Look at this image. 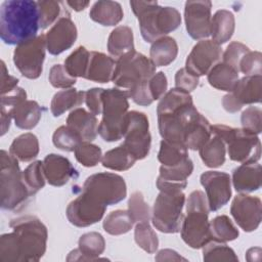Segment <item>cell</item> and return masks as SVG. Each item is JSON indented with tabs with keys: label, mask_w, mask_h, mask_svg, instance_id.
<instances>
[{
	"label": "cell",
	"mask_w": 262,
	"mask_h": 262,
	"mask_svg": "<svg viewBox=\"0 0 262 262\" xmlns=\"http://www.w3.org/2000/svg\"><path fill=\"white\" fill-rule=\"evenodd\" d=\"M168 81L167 77L163 72L156 73L148 81V89L151 97L155 100L161 99L167 92Z\"/></svg>",
	"instance_id": "cell-54"
},
{
	"label": "cell",
	"mask_w": 262,
	"mask_h": 262,
	"mask_svg": "<svg viewBox=\"0 0 262 262\" xmlns=\"http://www.w3.org/2000/svg\"><path fill=\"white\" fill-rule=\"evenodd\" d=\"M12 232L6 233L9 251L15 261L37 262L46 252L48 231L36 216L26 215L9 222Z\"/></svg>",
	"instance_id": "cell-3"
},
{
	"label": "cell",
	"mask_w": 262,
	"mask_h": 262,
	"mask_svg": "<svg viewBox=\"0 0 262 262\" xmlns=\"http://www.w3.org/2000/svg\"><path fill=\"white\" fill-rule=\"evenodd\" d=\"M211 132L227 144V151L231 161L248 164L257 163L260 160L261 142L257 134L244 128H233L223 124L212 125Z\"/></svg>",
	"instance_id": "cell-8"
},
{
	"label": "cell",
	"mask_w": 262,
	"mask_h": 262,
	"mask_svg": "<svg viewBox=\"0 0 262 262\" xmlns=\"http://www.w3.org/2000/svg\"><path fill=\"white\" fill-rule=\"evenodd\" d=\"M145 42L156 40L175 31L181 24L180 12L171 6H160L157 1H130Z\"/></svg>",
	"instance_id": "cell-4"
},
{
	"label": "cell",
	"mask_w": 262,
	"mask_h": 262,
	"mask_svg": "<svg viewBox=\"0 0 262 262\" xmlns=\"http://www.w3.org/2000/svg\"><path fill=\"white\" fill-rule=\"evenodd\" d=\"M76 160L84 167H94L102 159L101 148L91 142L82 141L74 150Z\"/></svg>",
	"instance_id": "cell-47"
},
{
	"label": "cell",
	"mask_w": 262,
	"mask_h": 262,
	"mask_svg": "<svg viewBox=\"0 0 262 262\" xmlns=\"http://www.w3.org/2000/svg\"><path fill=\"white\" fill-rule=\"evenodd\" d=\"M105 210V205L81 190V193L68 205L66 215L71 224L77 227H87L100 221Z\"/></svg>",
	"instance_id": "cell-15"
},
{
	"label": "cell",
	"mask_w": 262,
	"mask_h": 262,
	"mask_svg": "<svg viewBox=\"0 0 262 262\" xmlns=\"http://www.w3.org/2000/svg\"><path fill=\"white\" fill-rule=\"evenodd\" d=\"M67 4L75 11H82L89 5V1H67Z\"/></svg>",
	"instance_id": "cell-59"
},
{
	"label": "cell",
	"mask_w": 262,
	"mask_h": 262,
	"mask_svg": "<svg viewBox=\"0 0 262 262\" xmlns=\"http://www.w3.org/2000/svg\"><path fill=\"white\" fill-rule=\"evenodd\" d=\"M178 54V45L174 38L164 36L152 42L149 56L155 67H166L175 60Z\"/></svg>",
	"instance_id": "cell-29"
},
{
	"label": "cell",
	"mask_w": 262,
	"mask_h": 262,
	"mask_svg": "<svg viewBox=\"0 0 262 262\" xmlns=\"http://www.w3.org/2000/svg\"><path fill=\"white\" fill-rule=\"evenodd\" d=\"M134 50V37L133 31L128 26H119L115 28L107 39V51L108 53L117 57Z\"/></svg>",
	"instance_id": "cell-30"
},
{
	"label": "cell",
	"mask_w": 262,
	"mask_h": 262,
	"mask_svg": "<svg viewBox=\"0 0 262 262\" xmlns=\"http://www.w3.org/2000/svg\"><path fill=\"white\" fill-rule=\"evenodd\" d=\"M27 100V92L21 87L1 95V136H3L10 127L12 112L20 102Z\"/></svg>",
	"instance_id": "cell-37"
},
{
	"label": "cell",
	"mask_w": 262,
	"mask_h": 262,
	"mask_svg": "<svg viewBox=\"0 0 262 262\" xmlns=\"http://www.w3.org/2000/svg\"><path fill=\"white\" fill-rule=\"evenodd\" d=\"M212 2L186 1L184 6V20L187 34L194 40H203L211 35Z\"/></svg>",
	"instance_id": "cell-19"
},
{
	"label": "cell",
	"mask_w": 262,
	"mask_h": 262,
	"mask_svg": "<svg viewBox=\"0 0 262 262\" xmlns=\"http://www.w3.org/2000/svg\"><path fill=\"white\" fill-rule=\"evenodd\" d=\"M206 190V198L211 212L218 211L231 198V178L229 174L220 171H206L200 177Z\"/></svg>",
	"instance_id": "cell-17"
},
{
	"label": "cell",
	"mask_w": 262,
	"mask_h": 262,
	"mask_svg": "<svg viewBox=\"0 0 262 262\" xmlns=\"http://www.w3.org/2000/svg\"><path fill=\"white\" fill-rule=\"evenodd\" d=\"M262 77L245 76L237 80L233 89L223 96L222 105L227 113H236L245 104H254L261 101Z\"/></svg>",
	"instance_id": "cell-14"
},
{
	"label": "cell",
	"mask_w": 262,
	"mask_h": 262,
	"mask_svg": "<svg viewBox=\"0 0 262 262\" xmlns=\"http://www.w3.org/2000/svg\"><path fill=\"white\" fill-rule=\"evenodd\" d=\"M43 162V170L47 182L56 187L66 185L71 179L78 178V172L70 160L61 155L49 154Z\"/></svg>",
	"instance_id": "cell-21"
},
{
	"label": "cell",
	"mask_w": 262,
	"mask_h": 262,
	"mask_svg": "<svg viewBox=\"0 0 262 262\" xmlns=\"http://www.w3.org/2000/svg\"><path fill=\"white\" fill-rule=\"evenodd\" d=\"M222 53L221 46L213 40H200L188 54L184 68L198 77L207 75L220 61Z\"/></svg>",
	"instance_id": "cell-16"
},
{
	"label": "cell",
	"mask_w": 262,
	"mask_h": 262,
	"mask_svg": "<svg viewBox=\"0 0 262 262\" xmlns=\"http://www.w3.org/2000/svg\"><path fill=\"white\" fill-rule=\"evenodd\" d=\"M128 212L134 223L149 221L151 211L140 191H134L128 201Z\"/></svg>",
	"instance_id": "cell-48"
},
{
	"label": "cell",
	"mask_w": 262,
	"mask_h": 262,
	"mask_svg": "<svg viewBox=\"0 0 262 262\" xmlns=\"http://www.w3.org/2000/svg\"><path fill=\"white\" fill-rule=\"evenodd\" d=\"M42 116V107L35 100L20 102L12 112V119L17 128L31 130L35 128Z\"/></svg>",
	"instance_id": "cell-31"
},
{
	"label": "cell",
	"mask_w": 262,
	"mask_h": 262,
	"mask_svg": "<svg viewBox=\"0 0 262 262\" xmlns=\"http://www.w3.org/2000/svg\"><path fill=\"white\" fill-rule=\"evenodd\" d=\"M160 173L157 178V187L159 190L163 189H181L183 190L187 185V178L193 171V163L188 158L182 164L177 166L167 167L161 166Z\"/></svg>",
	"instance_id": "cell-22"
},
{
	"label": "cell",
	"mask_w": 262,
	"mask_h": 262,
	"mask_svg": "<svg viewBox=\"0 0 262 262\" xmlns=\"http://www.w3.org/2000/svg\"><path fill=\"white\" fill-rule=\"evenodd\" d=\"M105 241L96 231H90L80 236L78 249L72 250L67 257V261H96L105 258L99 256L104 252Z\"/></svg>",
	"instance_id": "cell-23"
},
{
	"label": "cell",
	"mask_w": 262,
	"mask_h": 262,
	"mask_svg": "<svg viewBox=\"0 0 262 262\" xmlns=\"http://www.w3.org/2000/svg\"><path fill=\"white\" fill-rule=\"evenodd\" d=\"M116 61L113 57L98 51H91L85 79L96 83H108L113 80Z\"/></svg>",
	"instance_id": "cell-26"
},
{
	"label": "cell",
	"mask_w": 262,
	"mask_h": 262,
	"mask_svg": "<svg viewBox=\"0 0 262 262\" xmlns=\"http://www.w3.org/2000/svg\"><path fill=\"white\" fill-rule=\"evenodd\" d=\"M230 214L244 231L252 232L261 223L262 202L258 196L239 193L231 203Z\"/></svg>",
	"instance_id": "cell-18"
},
{
	"label": "cell",
	"mask_w": 262,
	"mask_h": 262,
	"mask_svg": "<svg viewBox=\"0 0 262 262\" xmlns=\"http://www.w3.org/2000/svg\"><path fill=\"white\" fill-rule=\"evenodd\" d=\"M261 258H262V250L259 247L250 248L246 253V259L250 262L261 261Z\"/></svg>",
	"instance_id": "cell-58"
},
{
	"label": "cell",
	"mask_w": 262,
	"mask_h": 262,
	"mask_svg": "<svg viewBox=\"0 0 262 262\" xmlns=\"http://www.w3.org/2000/svg\"><path fill=\"white\" fill-rule=\"evenodd\" d=\"M40 29L37 1L6 0L0 6V37L8 45L35 38Z\"/></svg>",
	"instance_id": "cell-2"
},
{
	"label": "cell",
	"mask_w": 262,
	"mask_h": 262,
	"mask_svg": "<svg viewBox=\"0 0 262 262\" xmlns=\"http://www.w3.org/2000/svg\"><path fill=\"white\" fill-rule=\"evenodd\" d=\"M48 80L54 88H63V89L72 88V86H74L77 82V79L72 77L68 73L64 66L59 63L52 66V68L49 71Z\"/></svg>",
	"instance_id": "cell-50"
},
{
	"label": "cell",
	"mask_w": 262,
	"mask_h": 262,
	"mask_svg": "<svg viewBox=\"0 0 262 262\" xmlns=\"http://www.w3.org/2000/svg\"><path fill=\"white\" fill-rule=\"evenodd\" d=\"M134 222L128 210H115L106 215L102 222V227L108 234L121 235L129 232Z\"/></svg>",
	"instance_id": "cell-38"
},
{
	"label": "cell",
	"mask_w": 262,
	"mask_h": 262,
	"mask_svg": "<svg viewBox=\"0 0 262 262\" xmlns=\"http://www.w3.org/2000/svg\"><path fill=\"white\" fill-rule=\"evenodd\" d=\"M124 146L138 160L145 159L150 150L151 136L147 116L138 111L128 112Z\"/></svg>",
	"instance_id": "cell-13"
},
{
	"label": "cell",
	"mask_w": 262,
	"mask_h": 262,
	"mask_svg": "<svg viewBox=\"0 0 262 262\" xmlns=\"http://www.w3.org/2000/svg\"><path fill=\"white\" fill-rule=\"evenodd\" d=\"M0 157L1 208L15 211L20 209L32 194L25 183L18 160L4 149H1Z\"/></svg>",
	"instance_id": "cell-7"
},
{
	"label": "cell",
	"mask_w": 262,
	"mask_h": 262,
	"mask_svg": "<svg viewBox=\"0 0 262 262\" xmlns=\"http://www.w3.org/2000/svg\"><path fill=\"white\" fill-rule=\"evenodd\" d=\"M18 79L8 74L5 62L1 60V95L6 94L17 87Z\"/></svg>",
	"instance_id": "cell-56"
},
{
	"label": "cell",
	"mask_w": 262,
	"mask_h": 262,
	"mask_svg": "<svg viewBox=\"0 0 262 262\" xmlns=\"http://www.w3.org/2000/svg\"><path fill=\"white\" fill-rule=\"evenodd\" d=\"M134 239L139 248L148 254H154L159 248V238L148 221L138 222L134 229Z\"/></svg>",
	"instance_id": "cell-42"
},
{
	"label": "cell",
	"mask_w": 262,
	"mask_h": 262,
	"mask_svg": "<svg viewBox=\"0 0 262 262\" xmlns=\"http://www.w3.org/2000/svg\"><path fill=\"white\" fill-rule=\"evenodd\" d=\"M89 16L93 21L101 26L113 27L123 19L124 12L119 2L100 0L92 5Z\"/></svg>",
	"instance_id": "cell-27"
},
{
	"label": "cell",
	"mask_w": 262,
	"mask_h": 262,
	"mask_svg": "<svg viewBox=\"0 0 262 262\" xmlns=\"http://www.w3.org/2000/svg\"><path fill=\"white\" fill-rule=\"evenodd\" d=\"M67 126L76 131L82 141L91 142L98 134V121L96 116L83 107L74 108L69 114Z\"/></svg>",
	"instance_id": "cell-25"
},
{
	"label": "cell",
	"mask_w": 262,
	"mask_h": 262,
	"mask_svg": "<svg viewBox=\"0 0 262 262\" xmlns=\"http://www.w3.org/2000/svg\"><path fill=\"white\" fill-rule=\"evenodd\" d=\"M199 152L203 163L209 168H218L225 162V143L217 135L210 137L199 149Z\"/></svg>",
	"instance_id": "cell-35"
},
{
	"label": "cell",
	"mask_w": 262,
	"mask_h": 262,
	"mask_svg": "<svg viewBox=\"0 0 262 262\" xmlns=\"http://www.w3.org/2000/svg\"><path fill=\"white\" fill-rule=\"evenodd\" d=\"M261 52L250 50L239 62V72L245 76L261 75Z\"/></svg>",
	"instance_id": "cell-52"
},
{
	"label": "cell",
	"mask_w": 262,
	"mask_h": 262,
	"mask_svg": "<svg viewBox=\"0 0 262 262\" xmlns=\"http://www.w3.org/2000/svg\"><path fill=\"white\" fill-rule=\"evenodd\" d=\"M82 190L106 207L122 202L127 195V185L124 178L110 172L90 175L84 181Z\"/></svg>",
	"instance_id": "cell-11"
},
{
	"label": "cell",
	"mask_w": 262,
	"mask_h": 262,
	"mask_svg": "<svg viewBox=\"0 0 262 262\" xmlns=\"http://www.w3.org/2000/svg\"><path fill=\"white\" fill-rule=\"evenodd\" d=\"M202 249L204 261H238L235 252L224 242L211 239Z\"/></svg>",
	"instance_id": "cell-43"
},
{
	"label": "cell",
	"mask_w": 262,
	"mask_h": 262,
	"mask_svg": "<svg viewBox=\"0 0 262 262\" xmlns=\"http://www.w3.org/2000/svg\"><path fill=\"white\" fill-rule=\"evenodd\" d=\"M9 154L20 162L33 161L39 154L37 136L31 132L20 134L10 144Z\"/></svg>",
	"instance_id": "cell-34"
},
{
	"label": "cell",
	"mask_w": 262,
	"mask_h": 262,
	"mask_svg": "<svg viewBox=\"0 0 262 262\" xmlns=\"http://www.w3.org/2000/svg\"><path fill=\"white\" fill-rule=\"evenodd\" d=\"M129 94L120 88L104 89L102 93V119L98 125V134L107 141L122 139L127 125Z\"/></svg>",
	"instance_id": "cell-6"
},
{
	"label": "cell",
	"mask_w": 262,
	"mask_h": 262,
	"mask_svg": "<svg viewBox=\"0 0 262 262\" xmlns=\"http://www.w3.org/2000/svg\"><path fill=\"white\" fill-rule=\"evenodd\" d=\"M103 88H90L85 91V103L93 115L102 114V93Z\"/></svg>",
	"instance_id": "cell-55"
},
{
	"label": "cell",
	"mask_w": 262,
	"mask_h": 262,
	"mask_svg": "<svg viewBox=\"0 0 262 262\" xmlns=\"http://www.w3.org/2000/svg\"><path fill=\"white\" fill-rule=\"evenodd\" d=\"M156 261H186V258L182 257L181 255H179L176 251L172 250V249H163L160 250L156 257H155Z\"/></svg>",
	"instance_id": "cell-57"
},
{
	"label": "cell",
	"mask_w": 262,
	"mask_h": 262,
	"mask_svg": "<svg viewBox=\"0 0 262 262\" xmlns=\"http://www.w3.org/2000/svg\"><path fill=\"white\" fill-rule=\"evenodd\" d=\"M241 123L244 129L255 134H260L262 131V112L258 106L247 107L241 116Z\"/></svg>",
	"instance_id": "cell-51"
},
{
	"label": "cell",
	"mask_w": 262,
	"mask_h": 262,
	"mask_svg": "<svg viewBox=\"0 0 262 262\" xmlns=\"http://www.w3.org/2000/svg\"><path fill=\"white\" fill-rule=\"evenodd\" d=\"M137 160L134 156L124 146L121 145L107 150L101 159V164L104 168L115 171L129 170L135 164Z\"/></svg>",
	"instance_id": "cell-36"
},
{
	"label": "cell",
	"mask_w": 262,
	"mask_h": 262,
	"mask_svg": "<svg viewBox=\"0 0 262 262\" xmlns=\"http://www.w3.org/2000/svg\"><path fill=\"white\" fill-rule=\"evenodd\" d=\"M212 239L219 242H231L238 237L239 232L231 219L226 215H219L210 221Z\"/></svg>",
	"instance_id": "cell-40"
},
{
	"label": "cell",
	"mask_w": 262,
	"mask_h": 262,
	"mask_svg": "<svg viewBox=\"0 0 262 262\" xmlns=\"http://www.w3.org/2000/svg\"><path fill=\"white\" fill-rule=\"evenodd\" d=\"M235 29V18L231 11L226 9L217 10L211 18L212 40L221 45L230 40Z\"/></svg>",
	"instance_id": "cell-28"
},
{
	"label": "cell",
	"mask_w": 262,
	"mask_h": 262,
	"mask_svg": "<svg viewBox=\"0 0 262 262\" xmlns=\"http://www.w3.org/2000/svg\"><path fill=\"white\" fill-rule=\"evenodd\" d=\"M89 57L90 52L84 46H79L64 59V68L72 77L85 78Z\"/></svg>",
	"instance_id": "cell-41"
},
{
	"label": "cell",
	"mask_w": 262,
	"mask_h": 262,
	"mask_svg": "<svg viewBox=\"0 0 262 262\" xmlns=\"http://www.w3.org/2000/svg\"><path fill=\"white\" fill-rule=\"evenodd\" d=\"M158 126L164 140L199 150L211 137L209 121L196 110L192 96L181 89L172 88L157 106Z\"/></svg>",
	"instance_id": "cell-1"
},
{
	"label": "cell",
	"mask_w": 262,
	"mask_h": 262,
	"mask_svg": "<svg viewBox=\"0 0 262 262\" xmlns=\"http://www.w3.org/2000/svg\"><path fill=\"white\" fill-rule=\"evenodd\" d=\"M23 177L32 195L36 194L45 186L46 178L43 170V162L34 161L24 171Z\"/></svg>",
	"instance_id": "cell-44"
},
{
	"label": "cell",
	"mask_w": 262,
	"mask_h": 262,
	"mask_svg": "<svg viewBox=\"0 0 262 262\" xmlns=\"http://www.w3.org/2000/svg\"><path fill=\"white\" fill-rule=\"evenodd\" d=\"M199 77L189 73L185 68L178 70L175 74V88L184 90L188 93L199 86Z\"/></svg>",
	"instance_id": "cell-53"
},
{
	"label": "cell",
	"mask_w": 262,
	"mask_h": 262,
	"mask_svg": "<svg viewBox=\"0 0 262 262\" xmlns=\"http://www.w3.org/2000/svg\"><path fill=\"white\" fill-rule=\"evenodd\" d=\"M63 2L60 1H37L39 10L40 29H46L55 24L63 11Z\"/></svg>",
	"instance_id": "cell-45"
},
{
	"label": "cell",
	"mask_w": 262,
	"mask_h": 262,
	"mask_svg": "<svg viewBox=\"0 0 262 262\" xmlns=\"http://www.w3.org/2000/svg\"><path fill=\"white\" fill-rule=\"evenodd\" d=\"M250 51V48L237 41H233L229 43V45L226 47L225 51L222 53L223 62L229 64L234 70L239 72V62L242 58Z\"/></svg>",
	"instance_id": "cell-49"
},
{
	"label": "cell",
	"mask_w": 262,
	"mask_h": 262,
	"mask_svg": "<svg viewBox=\"0 0 262 262\" xmlns=\"http://www.w3.org/2000/svg\"><path fill=\"white\" fill-rule=\"evenodd\" d=\"M78 31L70 15L60 16L45 35L47 50L52 55H58L70 49L76 42Z\"/></svg>",
	"instance_id": "cell-20"
},
{
	"label": "cell",
	"mask_w": 262,
	"mask_h": 262,
	"mask_svg": "<svg viewBox=\"0 0 262 262\" xmlns=\"http://www.w3.org/2000/svg\"><path fill=\"white\" fill-rule=\"evenodd\" d=\"M207 78L212 87L230 92L238 80V72L229 64L219 61L209 71Z\"/></svg>",
	"instance_id": "cell-32"
},
{
	"label": "cell",
	"mask_w": 262,
	"mask_h": 262,
	"mask_svg": "<svg viewBox=\"0 0 262 262\" xmlns=\"http://www.w3.org/2000/svg\"><path fill=\"white\" fill-rule=\"evenodd\" d=\"M185 194L181 189H163L158 194L152 212L151 221L156 229L164 233H177L183 220Z\"/></svg>",
	"instance_id": "cell-10"
},
{
	"label": "cell",
	"mask_w": 262,
	"mask_h": 262,
	"mask_svg": "<svg viewBox=\"0 0 262 262\" xmlns=\"http://www.w3.org/2000/svg\"><path fill=\"white\" fill-rule=\"evenodd\" d=\"M209 206L202 190H193L186 201V215L183 217L180 234L183 242L192 249H201L212 239Z\"/></svg>",
	"instance_id": "cell-5"
},
{
	"label": "cell",
	"mask_w": 262,
	"mask_h": 262,
	"mask_svg": "<svg viewBox=\"0 0 262 262\" xmlns=\"http://www.w3.org/2000/svg\"><path fill=\"white\" fill-rule=\"evenodd\" d=\"M262 167L259 163L242 164L232 170V184L241 193H249L258 190L262 184Z\"/></svg>",
	"instance_id": "cell-24"
},
{
	"label": "cell",
	"mask_w": 262,
	"mask_h": 262,
	"mask_svg": "<svg viewBox=\"0 0 262 262\" xmlns=\"http://www.w3.org/2000/svg\"><path fill=\"white\" fill-rule=\"evenodd\" d=\"M156 74V67L147 56L135 49L116 60L113 83L117 88L129 91L145 84Z\"/></svg>",
	"instance_id": "cell-9"
},
{
	"label": "cell",
	"mask_w": 262,
	"mask_h": 262,
	"mask_svg": "<svg viewBox=\"0 0 262 262\" xmlns=\"http://www.w3.org/2000/svg\"><path fill=\"white\" fill-rule=\"evenodd\" d=\"M46 38L41 34L16 45L13 51V62L19 73L28 79H37L43 71L46 52Z\"/></svg>",
	"instance_id": "cell-12"
},
{
	"label": "cell",
	"mask_w": 262,
	"mask_h": 262,
	"mask_svg": "<svg viewBox=\"0 0 262 262\" xmlns=\"http://www.w3.org/2000/svg\"><path fill=\"white\" fill-rule=\"evenodd\" d=\"M188 158V149L184 145L169 142L164 139L161 141L158 160L163 166H177L185 162Z\"/></svg>",
	"instance_id": "cell-39"
},
{
	"label": "cell",
	"mask_w": 262,
	"mask_h": 262,
	"mask_svg": "<svg viewBox=\"0 0 262 262\" xmlns=\"http://www.w3.org/2000/svg\"><path fill=\"white\" fill-rule=\"evenodd\" d=\"M85 102V91L69 88L56 92L50 103V112L53 117H59L69 110L75 108Z\"/></svg>",
	"instance_id": "cell-33"
},
{
	"label": "cell",
	"mask_w": 262,
	"mask_h": 262,
	"mask_svg": "<svg viewBox=\"0 0 262 262\" xmlns=\"http://www.w3.org/2000/svg\"><path fill=\"white\" fill-rule=\"evenodd\" d=\"M53 144L60 150L74 151L82 142L80 135L67 125L58 127L52 135Z\"/></svg>",
	"instance_id": "cell-46"
}]
</instances>
